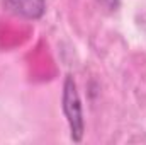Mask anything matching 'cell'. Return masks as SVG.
Returning a JSON list of instances; mask_svg holds the SVG:
<instances>
[{"label":"cell","instance_id":"obj_1","mask_svg":"<svg viewBox=\"0 0 146 145\" xmlns=\"http://www.w3.org/2000/svg\"><path fill=\"white\" fill-rule=\"evenodd\" d=\"M61 106L65 118L70 126V137L73 142H82L83 133H85V119H83V108H82V99L76 89V82L72 75H66L65 84H63V97H61Z\"/></svg>","mask_w":146,"mask_h":145},{"label":"cell","instance_id":"obj_2","mask_svg":"<svg viewBox=\"0 0 146 145\" xmlns=\"http://www.w3.org/2000/svg\"><path fill=\"white\" fill-rule=\"evenodd\" d=\"M3 7L24 19H39L46 12L44 0H3Z\"/></svg>","mask_w":146,"mask_h":145},{"label":"cell","instance_id":"obj_3","mask_svg":"<svg viewBox=\"0 0 146 145\" xmlns=\"http://www.w3.org/2000/svg\"><path fill=\"white\" fill-rule=\"evenodd\" d=\"M97 3L102 9L109 10V12H115L119 9V5H121V0H97Z\"/></svg>","mask_w":146,"mask_h":145}]
</instances>
